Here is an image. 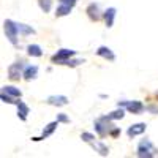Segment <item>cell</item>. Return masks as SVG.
I'll return each instance as SVG.
<instances>
[{"label": "cell", "mask_w": 158, "mask_h": 158, "mask_svg": "<svg viewBox=\"0 0 158 158\" xmlns=\"http://www.w3.org/2000/svg\"><path fill=\"white\" fill-rule=\"evenodd\" d=\"M115 19V8H108L104 11V22H106V27H112Z\"/></svg>", "instance_id": "5bb4252c"}, {"label": "cell", "mask_w": 158, "mask_h": 158, "mask_svg": "<svg viewBox=\"0 0 158 158\" xmlns=\"http://www.w3.org/2000/svg\"><path fill=\"white\" fill-rule=\"evenodd\" d=\"M85 11H87V15H89V18H90L92 21H100L101 15H100V8H98L97 3H90Z\"/></svg>", "instance_id": "ba28073f"}, {"label": "cell", "mask_w": 158, "mask_h": 158, "mask_svg": "<svg viewBox=\"0 0 158 158\" xmlns=\"http://www.w3.org/2000/svg\"><path fill=\"white\" fill-rule=\"evenodd\" d=\"M36 73H38V67H36V65H29V67H25L22 76H24L25 81H32V79L36 77Z\"/></svg>", "instance_id": "30bf717a"}, {"label": "cell", "mask_w": 158, "mask_h": 158, "mask_svg": "<svg viewBox=\"0 0 158 158\" xmlns=\"http://www.w3.org/2000/svg\"><path fill=\"white\" fill-rule=\"evenodd\" d=\"M0 98H2V101H3V103H8V104H13V103H18L15 97H11V95L5 94V92H2V95H0Z\"/></svg>", "instance_id": "7402d4cb"}, {"label": "cell", "mask_w": 158, "mask_h": 158, "mask_svg": "<svg viewBox=\"0 0 158 158\" xmlns=\"http://www.w3.org/2000/svg\"><path fill=\"white\" fill-rule=\"evenodd\" d=\"M48 103L52 106H65V104H68V98L63 95H54L48 98Z\"/></svg>", "instance_id": "9c48e42d"}, {"label": "cell", "mask_w": 158, "mask_h": 158, "mask_svg": "<svg viewBox=\"0 0 158 158\" xmlns=\"http://www.w3.org/2000/svg\"><path fill=\"white\" fill-rule=\"evenodd\" d=\"M22 68H24L22 62H16V63L10 65L8 67V77L11 81H19V77L22 74Z\"/></svg>", "instance_id": "8992f818"}, {"label": "cell", "mask_w": 158, "mask_h": 158, "mask_svg": "<svg viewBox=\"0 0 158 158\" xmlns=\"http://www.w3.org/2000/svg\"><path fill=\"white\" fill-rule=\"evenodd\" d=\"M92 147H94L101 156H106L108 153H109V150H108V147L104 146V144H101V142H92Z\"/></svg>", "instance_id": "ac0fdd59"}, {"label": "cell", "mask_w": 158, "mask_h": 158, "mask_svg": "<svg viewBox=\"0 0 158 158\" xmlns=\"http://www.w3.org/2000/svg\"><path fill=\"white\" fill-rule=\"evenodd\" d=\"M146 128H147L146 123H136V125H131V127L128 128V131H127V135H128L130 138H135V136L144 133V131H146Z\"/></svg>", "instance_id": "52a82bcc"}, {"label": "cell", "mask_w": 158, "mask_h": 158, "mask_svg": "<svg viewBox=\"0 0 158 158\" xmlns=\"http://www.w3.org/2000/svg\"><path fill=\"white\" fill-rule=\"evenodd\" d=\"M112 128L111 125V118L108 115H104V117H100L98 120H95V130H97V133L103 138V136H106L109 133V130Z\"/></svg>", "instance_id": "7a4b0ae2"}, {"label": "cell", "mask_w": 158, "mask_h": 158, "mask_svg": "<svg viewBox=\"0 0 158 158\" xmlns=\"http://www.w3.org/2000/svg\"><path fill=\"white\" fill-rule=\"evenodd\" d=\"M97 54H98L100 57H103V59H106V60H115L114 52H112L109 48H106V46H100V48L97 49Z\"/></svg>", "instance_id": "7c38bea8"}, {"label": "cell", "mask_w": 158, "mask_h": 158, "mask_svg": "<svg viewBox=\"0 0 158 158\" xmlns=\"http://www.w3.org/2000/svg\"><path fill=\"white\" fill-rule=\"evenodd\" d=\"M84 60H67L65 62V65H68V67H77L79 63H82Z\"/></svg>", "instance_id": "cb8c5ba5"}, {"label": "cell", "mask_w": 158, "mask_h": 158, "mask_svg": "<svg viewBox=\"0 0 158 158\" xmlns=\"http://www.w3.org/2000/svg\"><path fill=\"white\" fill-rule=\"evenodd\" d=\"M60 3H65V5H70V6H74L77 0H59Z\"/></svg>", "instance_id": "484cf974"}, {"label": "cell", "mask_w": 158, "mask_h": 158, "mask_svg": "<svg viewBox=\"0 0 158 158\" xmlns=\"http://www.w3.org/2000/svg\"><path fill=\"white\" fill-rule=\"evenodd\" d=\"M59 127V120H56V122H51L44 130H43V135H41V138H33V141H41V139H44V138H48V136H51L52 133H54V130Z\"/></svg>", "instance_id": "8fae6325"}, {"label": "cell", "mask_w": 158, "mask_h": 158, "mask_svg": "<svg viewBox=\"0 0 158 158\" xmlns=\"http://www.w3.org/2000/svg\"><path fill=\"white\" fill-rule=\"evenodd\" d=\"M3 29H5V35H6V38L10 40V43H11L13 46H18V33H19L18 24L13 22L11 19H6V21L3 22Z\"/></svg>", "instance_id": "6da1fadb"}, {"label": "cell", "mask_w": 158, "mask_h": 158, "mask_svg": "<svg viewBox=\"0 0 158 158\" xmlns=\"http://www.w3.org/2000/svg\"><path fill=\"white\" fill-rule=\"evenodd\" d=\"M117 104H118V108L125 106L130 112H133V114H141L144 109H146V108L142 106L141 101H118Z\"/></svg>", "instance_id": "5b68a950"}, {"label": "cell", "mask_w": 158, "mask_h": 158, "mask_svg": "<svg viewBox=\"0 0 158 158\" xmlns=\"http://www.w3.org/2000/svg\"><path fill=\"white\" fill-rule=\"evenodd\" d=\"M3 92L8 94V95H11V97H15V98H21V95H22V92L19 89H16V87H13V85H5Z\"/></svg>", "instance_id": "e0dca14e"}, {"label": "cell", "mask_w": 158, "mask_h": 158, "mask_svg": "<svg viewBox=\"0 0 158 158\" xmlns=\"http://www.w3.org/2000/svg\"><path fill=\"white\" fill-rule=\"evenodd\" d=\"M81 139L82 141H85V142H94V139H95V136L94 135H92V133H87V131H84V133L81 135Z\"/></svg>", "instance_id": "603a6c76"}, {"label": "cell", "mask_w": 158, "mask_h": 158, "mask_svg": "<svg viewBox=\"0 0 158 158\" xmlns=\"http://www.w3.org/2000/svg\"><path fill=\"white\" fill-rule=\"evenodd\" d=\"M18 30L21 35H33L35 30L30 27V25H25V24H18Z\"/></svg>", "instance_id": "d6986e66"}, {"label": "cell", "mask_w": 158, "mask_h": 158, "mask_svg": "<svg viewBox=\"0 0 158 158\" xmlns=\"http://www.w3.org/2000/svg\"><path fill=\"white\" fill-rule=\"evenodd\" d=\"M71 10H73V6H70V5H65V3H60V5H59V8H57V11H56V16H57V18L68 16L70 13H71Z\"/></svg>", "instance_id": "9a60e30c"}, {"label": "cell", "mask_w": 158, "mask_h": 158, "mask_svg": "<svg viewBox=\"0 0 158 158\" xmlns=\"http://www.w3.org/2000/svg\"><path fill=\"white\" fill-rule=\"evenodd\" d=\"M27 54L32 56V57H41L43 56V51L38 44H29L27 46Z\"/></svg>", "instance_id": "2e32d148"}, {"label": "cell", "mask_w": 158, "mask_h": 158, "mask_svg": "<svg viewBox=\"0 0 158 158\" xmlns=\"http://www.w3.org/2000/svg\"><path fill=\"white\" fill-rule=\"evenodd\" d=\"M111 135H112V136H117V135H118V130H117V128L112 130V131H111Z\"/></svg>", "instance_id": "83f0119b"}, {"label": "cell", "mask_w": 158, "mask_h": 158, "mask_svg": "<svg viewBox=\"0 0 158 158\" xmlns=\"http://www.w3.org/2000/svg\"><path fill=\"white\" fill-rule=\"evenodd\" d=\"M74 54H76V51H71V49H60V51H57V54L52 56L51 60L54 62V63H59V65H65V62L70 60V57L74 56Z\"/></svg>", "instance_id": "277c9868"}, {"label": "cell", "mask_w": 158, "mask_h": 158, "mask_svg": "<svg viewBox=\"0 0 158 158\" xmlns=\"http://www.w3.org/2000/svg\"><path fill=\"white\" fill-rule=\"evenodd\" d=\"M38 5H40V8H41V11L49 13L51 6H52V2H51V0H38Z\"/></svg>", "instance_id": "ffe728a7"}, {"label": "cell", "mask_w": 158, "mask_h": 158, "mask_svg": "<svg viewBox=\"0 0 158 158\" xmlns=\"http://www.w3.org/2000/svg\"><path fill=\"white\" fill-rule=\"evenodd\" d=\"M57 120H59V122H63V123H68L70 118L65 115V114H59V115H57Z\"/></svg>", "instance_id": "d4e9b609"}, {"label": "cell", "mask_w": 158, "mask_h": 158, "mask_svg": "<svg viewBox=\"0 0 158 158\" xmlns=\"http://www.w3.org/2000/svg\"><path fill=\"white\" fill-rule=\"evenodd\" d=\"M18 104V117H21V120H27V114H29V106H27V104H25L24 101H18L16 103Z\"/></svg>", "instance_id": "4fadbf2b"}, {"label": "cell", "mask_w": 158, "mask_h": 158, "mask_svg": "<svg viewBox=\"0 0 158 158\" xmlns=\"http://www.w3.org/2000/svg\"><path fill=\"white\" fill-rule=\"evenodd\" d=\"M123 115H125V111L122 108L114 111V112H111V114H108V117L111 118V120H115V118H123Z\"/></svg>", "instance_id": "44dd1931"}, {"label": "cell", "mask_w": 158, "mask_h": 158, "mask_svg": "<svg viewBox=\"0 0 158 158\" xmlns=\"http://www.w3.org/2000/svg\"><path fill=\"white\" fill-rule=\"evenodd\" d=\"M146 111L153 112V114H158V108H155V106H147V108H146Z\"/></svg>", "instance_id": "4316f807"}, {"label": "cell", "mask_w": 158, "mask_h": 158, "mask_svg": "<svg viewBox=\"0 0 158 158\" xmlns=\"http://www.w3.org/2000/svg\"><path fill=\"white\" fill-rule=\"evenodd\" d=\"M156 153L155 147L152 146V142L150 141H142L139 146H138V156H146V158H150Z\"/></svg>", "instance_id": "3957f363"}]
</instances>
